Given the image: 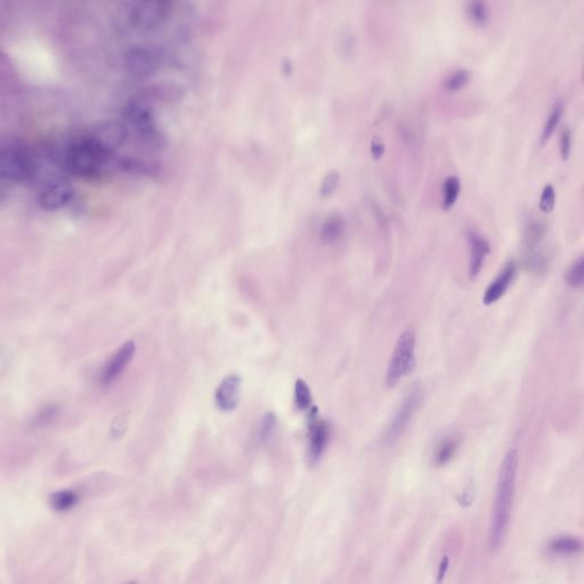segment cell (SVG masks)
Here are the masks:
<instances>
[{
	"label": "cell",
	"mask_w": 584,
	"mask_h": 584,
	"mask_svg": "<svg viewBox=\"0 0 584 584\" xmlns=\"http://www.w3.org/2000/svg\"><path fill=\"white\" fill-rule=\"evenodd\" d=\"M518 462V452L515 448H511L510 451L507 452L500 467L490 526L489 544L492 550H496L501 546L509 526L516 491Z\"/></svg>",
	"instance_id": "6da1fadb"
},
{
	"label": "cell",
	"mask_w": 584,
	"mask_h": 584,
	"mask_svg": "<svg viewBox=\"0 0 584 584\" xmlns=\"http://www.w3.org/2000/svg\"><path fill=\"white\" fill-rule=\"evenodd\" d=\"M109 151L96 137L82 136L70 143L65 152V166L72 175L95 178L102 174Z\"/></svg>",
	"instance_id": "7a4b0ae2"
},
{
	"label": "cell",
	"mask_w": 584,
	"mask_h": 584,
	"mask_svg": "<svg viewBox=\"0 0 584 584\" xmlns=\"http://www.w3.org/2000/svg\"><path fill=\"white\" fill-rule=\"evenodd\" d=\"M414 349L416 333L412 329H407L401 333L394 347L393 355L390 357V366L387 369V386H396L414 369Z\"/></svg>",
	"instance_id": "3957f363"
},
{
	"label": "cell",
	"mask_w": 584,
	"mask_h": 584,
	"mask_svg": "<svg viewBox=\"0 0 584 584\" xmlns=\"http://www.w3.org/2000/svg\"><path fill=\"white\" fill-rule=\"evenodd\" d=\"M34 161L30 152L18 144H8L0 152V174L13 183L27 181L34 175Z\"/></svg>",
	"instance_id": "277c9868"
},
{
	"label": "cell",
	"mask_w": 584,
	"mask_h": 584,
	"mask_svg": "<svg viewBox=\"0 0 584 584\" xmlns=\"http://www.w3.org/2000/svg\"><path fill=\"white\" fill-rule=\"evenodd\" d=\"M171 13V3L168 1H140L134 3L129 12V20L140 30H153L166 22Z\"/></svg>",
	"instance_id": "5b68a950"
},
{
	"label": "cell",
	"mask_w": 584,
	"mask_h": 584,
	"mask_svg": "<svg viewBox=\"0 0 584 584\" xmlns=\"http://www.w3.org/2000/svg\"><path fill=\"white\" fill-rule=\"evenodd\" d=\"M421 398H422V393L416 387L407 394L383 434V442L386 444H392L400 438L401 435L403 434L405 428L410 424L411 419L414 418V414L419 409Z\"/></svg>",
	"instance_id": "8992f818"
},
{
	"label": "cell",
	"mask_w": 584,
	"mask_h": 584,
	"mask_svg": "<svg viewBox=\"0 0 584 584\" xmlns=\"http://www.w3.org/2000/svg\"><path fill=\"white\" fill-rule=\"evenodd\" d=\"M331 435V428L327 421L318 419V409L313 407L308 417V458L315 464L321 458L328 445Z\"/></svg>",
	"instance_id": "52a82bcc"
},
{
	"label": "cell",
	"mask_w": 584,
	"mask_h": 584,
	"mask_svg": "<svg viewBox=\"0 0 584 584\" xmlns=\"http://www.w3.org/2000/svg\"><path fill=\"white\" fill-rule=\"evenodd\" d=\"M517 270H518V265L515 260L511 259L505 264L503 270H500V273L486 289L485 294L483 296V303L489 306L499 301L506 294L510 284L515 280Z\"/></svg>",
	"instance_id": "ba28073f"
},
{
	"label": "cell",
	"mask_w": 584,
	"mask_h": 584,
	"mask_svg": "<svg viewBox=\"0 0 584 584\" xmlns=\"http://www.w3.org/2000/svg\"><path fill=\"white\" fill-rule=\"evenodd\" d=\"M127 70L135 77H145L157 71L160 58L154 51L145 48H135L126 55Z\"/></svg>",
	"instance_id": "9c48e42d"
},
{
	"label": "cell",
	"mask_w": 584,
	"mask_h": 584,
	"mask_svg": "<svg viewBox=\"0 0 584 584\" xmlns=\"http://www.w3.org/2000/svg\"><path fill=\"white\" fill-rule=\"evenodd\" d=\"M134 354H135V345L133 342H127L116 351V354L111 357L109 362L106 363L105 368L103 370L101 381L103 385H111L114 383L127 366L131 362Z\"/></svg>",
	"instance_id": "30bf717a"
},
{
	"label": "cell",
	"mask_w": 584,
	"mask_h": 584,
	"mask_svg": "<svg viewBox=\"0 0 584 584\" xmlns=\"http://www.w3.org/2000/svg\"><path fill=\"white\" fill-rule=\"evenodd\" d=\"M469 251H470V263H469V275L472 279L479 277L485 264L486 257L491 253V244L481 233L470 229L467 233Z\"/></svg>",
	"instance_id": "8fae6325"
},
{
	"label": "cell",
	"mask_w": 584,
	"mask_h": 584,
	"mask_svg": "<svg viewBox=\"0 0 584 584\" xmlns=\"http://www.w3.org/2000/svg\"><path fill=\"white\" fill-rule=\"evenodd\" d=\"M241 396V378L238 376L226 377L216 390V404L220 410L233 411L239 405Z\"/></svg>",
	"instance_id": "7c38bea8"
},
{
	"label": "cell",
	"mask_w": 584,
	"mask_h": 584,
	"mask_svg": "<svg viewBox=\"0 0 584 584\" xmlns=\"http://www.w3.org/2000/svg\"><path fill=\"white\" fill-rule=\"evenodd\" d=\"M72 198V190L65 183H51L41 191L39 202L47 210H56L64 207Z\"/></svg>",
	"instance_id": "4fadbf2b"
},
{
	"label": "cell",
	"mask_w": 584,
	"mask_h": 584,
	"mask_svg": "<svg viewBox=\"0 0 584 584\" xmlns=\"http://www.w3.org/2000/svg\"><path fill=\"white\" fill-rule=\"evenodd\" d=\"M548 234L547 223L539 218H531L527 220L523 231L524 253H531L540 249Z\"/></svg>",
	"instance_id": "5bb4252c"
},
{
	"label": "cell",
	"mask_w": 584,
	"mask_h": 584,
	"mask_svg": "<svg viewBox=\"0 0 584 584\" xmlns=\"http://www.w3.org/2000/svg\"><path fill=\"white\" fill-rule=\"evenodd\" d=\"M565 110H566V105H565L563 99H557L553 104L550 110H549L547 118L544 120L542 130H541V145L547 143L548 140H550L551 136L556 133L558 127L561 126V120H563V116L565 114Z\"/></svg>",
	"instance_id": "9a60e30c"
},
{
	"label": "cell",
	"mask_w": 584,
	"mask_h": 584,
	"mask_svg": "<svg viewBox=\"0 0 584 584\" xmlns=\"http://www.w3.org/2000/svg\"><path fill=\"white\" fill-rule=\"evenodd\" d=\"M583 541L574 537H555L549 544V550L557 556H574L583 551Z\"/></svg>",
	"instance_id": "2e32d148"
},
{
	"label": "cell",
	"mask_w": 584,
	"mask_h": 584,
	"mask_svg": "<svg viewBox=\"0 0 584 584\" xmlns=\"http://www.w3.org/2000/svg\"><path fill=\"white\" fill-rule=\"evenodd\" d=\"M79 503V494L73 490H61L54 492L49 499L51 509L56 513H68Z\"/></svg>",
	"instance_id": "e0dca14e"
},
{
	"label": "cell",
	"mask_w": 584,
	"mask_h": 584,
	"mask_svg": "<svg viewBox=\"0 0 584 584\" xmlns=\"http://www.w3.org/2000/svg\"><path fill=\"white\" fill-rule=\"evenodd\" d=\"M344 231H345L344 219L338 214H332L322 226L321 238L325 242H335L342 238Z\"/></svg>",
	"instance_id": "ac0fdd59"
},
{
	"label": "cell",
	"mask_w": 584,
	"mask_h": 584,
	"mask_svg": "<svg viewBox=\"0 0 584 584\" xmlns=\"http://www.w3.org/2000/svg\"><path fill=\"white\" fill-rule=\"evenodd\" d=\"M565 280L570 287H584V253L568 266Z\"/></svg>",
	"instance_id": "d6986e66"
},
{
	"label": "cell",
	"mask_w": 584,
	"mask_h": 584,
	"mask_svg": "<svg viewBox=\"0 0 584 584\" xmlns=\"http://www.w3.org/2000/svg\"><path fill=\"white\" fill-rule=\"evenodd\" d=\"M461 191V183L457 176H448L443 185V207L445 209L451 208L458 200Z\"/></svg>",
	"instance_id": "ffe728a7"
},
{
	"label": "cell",
	"mask_w": 584,
	"mask_h": 584,
	"mask_svg": "<svg viewBox=\"0 0 584 584\" xmlns=\"http://www.w3.org/2000/svg\"><path fill=\"white\" fill-rule=\"evenodd\" d=\"M467 13L470 20L479 25L485 24L491 15L489 5L482 0H472L467 3Z\"/></svg>",
	"instance_id": "44dd1931"
},
{
	"label": "cell",
	"mask_w": 584,
	"mask_h": 584,
	"mask_svg": "<svg viewBox=\"0 0 584 584\" xmlns=\"http://www.w3.org/2000/svg\"><path fill=\"white\" fill-rule=\"evenodd\" d=\"M294 402L299 410L309 409L312 405V393L307 383L303 379H298L294 385Z\"/></svg>",
	"instance_id": "7402d4cb"
},
{
	"label": "cell",
	"mask_w": 584,
	"mask_h": 584,
	"mask_svg": "<svg viewBox=\"0 0 584 584\" xmlns=\"http://www.w3.org/2000/svg\"><path fill=\"white\" fill-rule=\"evenodd\" d=\"M459 448V441L457 438L452 437L445 440L436 452V464L440 466L445 465L455 457V452Z\"/></svg>",
	"instance_id": "603a6c76"
},
{
	"label": "cell",
	"mask_w": 584,
	"mask_h": 584,
	"mask_svg": "<svg viewBox=\"0 0 584 584\" xmlns=\"http://www.w3.org/2000/svg\"><path fill=\"white\" fill-rule=\"evenodd\" d=\"M470 79H472V72L466 68H460L448 75V78L445 80V88L450 92H457L459 89H462L468 85Z\"/></svg>",
	"instance_id": "cb8c5ba5"
},
{
	"label": "cell",
	"mask_w": 584,
	"mask_h": 584,
	"mask_svg": "<svg viewBox=\"0 0 584 584\" xmlns=\"http://www.w3.org/2000/svg\"><path fill=\"white\" fill-rule=\"evenodd\" d=\"M556 190L551 184H547L541 192L539 208L544 214H550L556 205Z\"/></svg>",
	"instance_id": "d4e9b609"
},
{
	"label": "cell",
	"mask_w": 584,
	"mask_h": 584,
	"mask_svg": "<svg viewBox=\"0 0 584 584\" xmlns=\"http://www.w3.org/2000/svg\"><path fill=\"white\" fill-rule=\"evenodd\" d=\"M573 150V131L570 127L566 126L561 130L559 135V153L563 160L570 159Z\"/></svg>",
	"instance_id": "484cf974"
},
{
	"label": "cell",
	"mask_w": 584,
	"mask_h": 584,
	"mask_svg": "<svg viewBox=\"0 0 584 584\" xmlns=\"http://www.w3.org/2000/svg\"><path fill=\"white\" fill-rule=\"evenodd\" d=\"M275 427H277V417L273 414H267L260 422L258 441L260 443L268 441V438L273 435Z\"/></svg>",
	"instance_id": "4316f807"
},
{
	"label": "cell",
	"mask_w": 584,
	"mask_h": 584,
	"mask_svg": "<svg viewBox=\"0 0 584 584\" xmlns=\"http://www.w3.org/2000/svg\"><path fill=\"white\" fill-rule=\"evenodd\" d=\"M339 181H340V175H339L338 171H330L325 176V179L322 181L321 188H320L321 194L323 196H328V195L332 194L335 191L337 186H338Z\"/></svg>",
	"instance_id": "83f0119b"
},
{
	"label": "cell",
	"mask_w": 584,
	"mask_h": 584,
	"mask_svg": "<svg viewBox=\"0 0 584 584\" xmlns=\"http://www.w3.org/2000/svg\"><path fill=\"white\" fill-rule=\"evenodd\" d=\"M56 416H58V407H54V405L45 407L37 414V417L34 418V424L44 426V424H49Z\"/></svg>",
	"instance_id": "f1b7e54d"
},
{
	"label": "cell",
	"mask_w": 584,
	"mask_h": 584,
	"mask_svg": "<svg viewBox=\"0 0 584 584\" xmlns=\"http://www.w3.org/2000/svg\"><path fill=\"white\" fill-rule=\"evenodd\" d=\"M383 152H385V145H383V142L379 138H374L371 143V153H372L373 157H380L383 155Z\"/></svg>",
	"instance_id": "f546056e"
},
{
	"label": "cell",
	"mask_w": 584,
	"mask_h": 584,
	"mask_svg": "<svg viewBox=\"0 0 584 584\" xmlns=\"http://www.w3.org/2000/svg\"><path fill=\"white\" fill-rule=\"evenodd\" d=\"M582 80H583V82H584V65H583V68H582Z\"/></svg>",
	"instance_id": "4dcf8cb0"
},
{
	"label": "cell",
	"mask_w": 584,
	"mask_h": 584,
	"mask_svg": "<svg viewBox=\"0 0 584 584\" xmlns=\"http://www.w3.org/2000/svg\"><path fill=\"white\" fill-rule=\"evenodd\" d=\"M129 584H136V583H129Z\"/></svg>",
	"instance_id": "1f68e13d"
}]
</instances>
